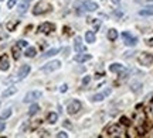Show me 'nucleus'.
Instances as JSON below:
<instances>
[{
  "instance_id": "nucleus-24",
  "label": "nucleus",
  "mask_w": 153,
  "mask_h": 138,
  "mask_svg": "<svg viewBox=\"0 0 153 138\" xmlns=\"http://www.w3.org/2000/svg\"><path fill=\"white\" fill-rule=\"evenodd\" d=\"M139 16H152L153 17V9H143V10H140L139 12Z\"/></svg>"
},
{
  "instance_id": "nucleus-38",
  "label": "nucleus",
  "mask_w": 153,
  "mask_h": 138,
  "mask_svg": "<svg viewBox=\"0 0 153 138\" xmlns=\"http://www.w3.org/2000/svg\"><path fill=\"white\" fill-rule=\"evenodd\" d=\"M112 3H114V4H119V3H121V0H112Z\"/></svg>"
},
{
  "instance_id": "nucleus-4",
  "label": "nucleus",
  "mask_w": 153,
  "mask_h": 138,
  "mask_svg": "<svg viewBox=\"0 0 153 138\" xmlns=\"http://www.w3.org/2000/svg\"><path fill=\"white\" fill-rule=\"evenodd\" d=\"M60 66H61V62H60V61H51V62L45 63V65L41 68V72H44V73H51V72L57 71Z\"/></svg>"
},
{
  "instance_id": "nucleus-40",
  "label": "nucleus",
  "mask_w": 153,
  "mask_h": 138,
  "mask_svg": "<svg viewBox=\"0 0 153 138\" xmlns=\"http://www.w3.org/2000/svg\"><path fill=\"white\" fill-rule=\"evenodd\" d=\"M0 1H3V0H0Z\"/></svg>"
},
{
  "instance_id": "nucleus-32",
  "label": "nucleus",
  "mask_w": 153,
  "mask_h": 138,
  "mask_svg": "<svg viewBox=\"0 0 153 138\" xmlns=\"http://www.w3.org/2000/svg\"><path fill=\"white\" fill-rule=\"evenodd\" d=\"M57 137H58V138H67V137H68V134L61 131V133H58V134H57Z\"/></svg>"
},
{
  "instance_id": "nucleus-16",
  "label": "nucleus",
  "mask_w": 153,
  "mask_h": 138,
  "mask_svg": "<svg viewBox=\"0 0 153 138\" xmlns=\"http://www.w3.org/2000/svg\"><path fill=\"white\" fill-rule=\"evenodd\" d=\"M33 0H21V3H20V6H19V13L20 14H24L27 12V9H28V4L31 3Z\"/></svg>"
},
{
  "instance_id": "nucleus-25",
  "label": "nucleus",
  "mask_w": 153,
  "mask_h": 138,
  "mask_svg": "<svg viewBox=\"0 0 153 138\" xmlns=\"http://www.w3.org/2000/svg\"><path fill=\"white\" fill-rule=\"evenodd\" d=\"M12 52H13V56H14V59H19V58H20V51H19V45L13 47V48H12Z\"/></svg>"
},
{
  "instance_id": "nucleus-30",
  "label": "nucleus",
  "mask_w": 153,
  "mask_h": 138,
  "mask_svg": "<svg viewBox=\"0 0 153 138\" xmlns=\"http://www.w3.org/2000/svg\"><path fill=\"white\" fill-rule=\"evenodd\" d=\"M16 3H17V0H9L7 1V9H13Z\"/></svg>"
},
{
  "instance_id": "nucleus-7",
  "label": "nucleus",
  "mask_w": 153,
  "mask_h": 138,
  "mask_svg": "<svg viewBox=\"0 0 153 138\" xmlns=\"http://www.w3.org/2000/svg\"><path fill=\"white\" fill-rule=\"evenodd\" d=\"M81 107H82V104H81V101L78 100H72L68 106H67V113L71 114V116H74L76 114L79 110H81Z\"/></svg>"
},
{
  "instance_id": "nucleus-36",
  "label": "nucleus",
  "mask_w": 153,
  "mask_h": 138,
  "mask_svg": "<svg viewBox=\"0 0 153 138\" xmlns=\"http://www.w3.org/2000/svg\"><path fill=\"white\" fill-rule=\"evenodd\" d=\"M64 127H67V128H71V124H70V123L65 120V121H64Z\"/></svg>"
},
{
  "instance_id": "nucleus-15",
  "label": "nucleus",
  "mask_w": 153,
  "mask_h": 138,
  "mask_svg": "<svg viewBox=\"0 0 153 138\" xmlns=\"http://www.w3.org/2000/svg\"><path fill=\"white\" fill-rule=\"evenodd\" d=\"M91 58H92V55H89V54H79V55L75 56V62H78V63L88 62Z\"/></svg>"
},
{
  "instance_id": "nucleus-26",
  "label": "nucleus",
  "mask_w": 153,
  "mask_h": 138,
  "mask_svg": "<svg viewBox=\"0 0 153 138\" xmlns=\"http://www.w3.org/2000/svg\"><path fill=\"white\" fill-rule=\"evenodd\" d=\"M10 116H12V110H10V109H7V110H4L3 113L0 114V118H1V120H4V118H9Z\"/></svg>"
},
{
  "instance_id": "nucleus-22",
  "label": "nucleus",
  "mask_w": 153,
  "mask_h": 138,
  "mask_svg": "<svg viewBox=\"0 0 153 138\" xmlns=\"http://www.w3.org/2000/svg\"><path fill=\"white\" fill-rule=\"evenodd\" d=\"M38 110H40V106H38V104H31L30 109H28V116H34V114H37Z\"/></svg>"
},
{
  "instance_id": "nucleus-18",
  "label": "nucleus",
  "mask_w": 153,
  "mask_h": 138,
  "mask_svg": "<svg viewBox=\"0 0 153 138\" xmlns=\"http://www.w3.org/2000/svg\"><path fill=\"white\" fill-rule=\"evenodd\" d=\"M60 52V48H51V50H48L44 55H43V58L45 59V58H51V56H54L55 54H58Z\"/></svg>"
},
{
  "instance_id": "nucleus-10",
  "label": "nucleus",
  "mask_w": 153,
  "mask_h": 138,
  "mask_svg": "<svg viewBox=\"0 0 153 138\" xmlns=\"http://www.w3.org/2000/svg\"><path fill=\"white\" fill-rule=\"evenodd\" d=\"M111 88H108V89H105L103 92H101V93H96V94H94L92 96V101H102L105 97H108L109 94H111Z\"/></svg>"
},
{
  "instance_id": "nucleus-1",
  "label": "nucleus",
  "mask_w": 153,
  "mask_h": 138,
  "mask_svg": "<svg viewBox=\"0 0 153 138\" xmlns=\"http://www.w3.org/2000/svg\"><path fill=\"white\" fill-rule=\"evenodd\" d=\"M52 9L51 7V4L48 1H45V0H41V1H38L37 4L34 6V9H33V14L34 16H40V14H45V13H48Z\"/></svg>"
},
{
  "instance_id": "nucleus-33",
  "label": "nucleus",
  "mask_w": 153,
  "mask_h": 138,
  "mask_svg": "<svg viewBox=\"0 0 153 138\" xmlns=\"http://www.w3.org/2000/svg\"><path fill=\"white\" fill-rule=\"evenodd\" d=\"M121 121H122V124H125V126H129V120H128L126 117H122V118H121Z\"/></svg>"
},
{
  "instance_id": "nucleus-19",
  "label": "nucleus",
  "mask_w": 153,
  "mask_h": 138,
  "mask_svg": "<svg viewBox=\"0 0 153 138\" xmlns=\"http://www.w3.org/2000/svg\"><path fill=\"white\" fill-rule=\"evenodd\" d=\"M17 92V89L14 88V86H12V88H9V89H6L3 93H1V96L3 97H9V96H12V94H14Z\"/></svg>"
},
{
  "instance_id": "nucleus-5",
  "label": "nucleus",
  "mask_w": 153,
  "mask_h": 138,
  "mask_svg": "<svg viewBox=\"0 0 153 138\" xmlns=\"http://www.w3.org/2000/svg\"><path fill=\"white\" fill-rule=\"evenodd\" d=\"M122 38H123V42H125V45L128 47H135L136 44H138V38L133 37L130 33H128V31H123L122 33Z\"/></svg>"
},
{
  "instance_id": "nucleus-14",
  "label": "nucleus",
  "mask_w": 153,
  "mask_h": 138,
  "mask_svg": "<svg viewBox=\"0 0 153 138\" xmlns=\"http://www.w3.org/2000/svg\"><path fill=\"white\" fill-rule=\"evenodd\" d=\"M109 71L112 73H122L125 71V66L121 63H112V65H109Z\"/></svg>"
},
{
  "instance_id": "nucleus-12",
  "label": "nucleus",
  "mask_w": 153,
  "mask_h": 138,
  "mask_svg": "<svg viewBox=\"0 0 153 138\" xmlns=\"http://www.w3.org/2000/svg\"><path fill=\"white\" fill-rule=\"evenodd\" d=\"M9 66H10L9 56H7V55H1V56H0V71H7Z\"/></svg>"
},
{
  "instance_id": "nucleus-6",
  "label": "nucleus",
  "mask_w": 153,
  "mask_h": 138,
  "mask_svg": "<svg viewBox=\"0 0 153 138\" xmlns=\"http://www.w3.org/2000/svg\"><path fill=\"white\" fill-rule=\"evenodd\" d=\"M41 96H43V92H40V90H31V92H28V93L26 94L24 103L36 101V100H38V99H41Z\"/></svg>"
},
{
  "instance_id": "nucleus-28",
  "label": "nucleus",
  "mask_w": 153,
  "mask_h": 138,
  "mask_svg": "<svg viewBox=\"0 0 153 138\" xmlns=\"http://www.w3.org/2000/svg\"><path fill=\"white\" fill-rule=\"evenodd\" d=\"M17 24H19V21H12V23H7V28H9V31H13V28H14Z\"/></svg>"
},
{
  "instance_id": "nucleus-3",
  "label": "nucleus",
  "mask_w": 153,
  "mask_h": 138,
  "mask_svg": "<svg viewBox=\"0 0 153 138\" xmlns=\"http://www.w3.org/2000/svg\"><path fill=\"white\" fill-rule=\"evenodd\" d=\"M106 133H108L109 137H125L123 128L119 126V124H114V126L108 127V128H106Z\"/></svg>"
},
{
  "instance_id": "nucleus-13",
  "label": "nucleus",
  "mask_w": 153,
  "mask_h": 138,
  "mask_svg": "<svg viewBox=\"0 0 153 138\" xmlns=\"http://www.w3.org/2000/svg\"><path fill=\"white\" fill-rule=\"evenodd\" d=\"M74 50H75L78 54L85 51V45L82 44V39H81V37H76L75 38V41H74Z\"/></svg>"
},
{
  "instance_id": "nucleus-37",
  "label": "nucleus",
  "mask_w": 153,
  "mask_h": 138,
  "mask_svg": "<svg viewBox=\"0 0 153 138\" xmlns=\"http://www.w3.org/2000/svg\"><path fill=\"white\" fill-rule=\"evenodd\" d=\"M147 45H150V47H153V38H152V39H149V41H147Z\"/></svg>"
},
{
  "instance_id": "nucleus-17",
  "label": "nucleus",
  "mask_w": 153,
  "mask_h": 138,
  "mask_svg": "<svg viewBox=\"0 0 153 138\" xmlns=\"http://www.w3.org/2000/svg\"><path fill=\"white\" fill-rule=\"evenodd\" d=\"M85 39H87V42H89V44L95 42V39H96L95 33H94V31H87V33H85Z\"/></svg>"
},
{
  "instance_id": "nucleus-35",
  "label": "nucleus",
  "mask_w": 153,
  "mask_h": 138,
  "mask_svg": "<svg viewBox=\"0 0 153 138\" xmlns=\"http://www.w3.org/2000/svg\"><path fill=\"white\" fill-rule=\"evenodd\" d=\"M4 128H6V124H4V121H0V133H1Z\"/></svg>"
},
{
  "instance_id": "nucleus-9",
  "label": "nucleus",
  "mask_w": 153,
  "mask_h": 138,
  "mask_svg": "<svg viewBox=\"0 0 153 138\" xmlns=\"http://www.w3.org/2000/svg\"><path fill=\"white\" fill-rule=\"evenodd\" d=\"M55 30V25L52 24V23H43V24L38 27V31L40 33H44V34H50Z\"/></svg>"
},
{
  "instance_id": "nucleus-11",
  "label": "nucleus",
  "mask_w": 153,
  "mask_h": 138,
  "mask_svg": "<svg viewBox=\"0 0 153 138\" xmlns=\"http://www.w3.org/2000/svg\"><path fill=\"white\" fill-rule=\"evenodd\" d=\"M30 73V65H21L20 69H19V73H17V79H24L26 76Z\"/></svg>"
},
{
  "instance_id": "nucleus-21",
  "label": "nucleus",
  "mask_w": 153,
  "mask_h": 138,
  "mask_svg": "<svg viewBox=\"0 0 153 138\" xmlns=\"http://www.w3.org/2000/svg\"><path fill=\"white\" fill-rule=\"evenodd\" d=\"M118 38V31L115 30V28H111L109 31H108V39L109 41H115Z\"/></svg>"
},
{
  "instance_id": "nucleus-29",
  "label": "nucleus",
  "mask_w": 153,
  "mask_h": 138,
  "mask_svg": "<svg viewBox=\"0 0 153 138\" xmlns=\"http://www.w3.org/2000/svg\"><path fill=\"white\" fill-rule=\"evenodd\" d=\"M17 45H19V48H24V47H27V41L20 39V41H17Z\"/></svg>"
},
{
  "instance_id": "nucleus-34",
  "label": "nucleus",
  "mask_w": 153,
  "mask_h": 138,
  "mask_svg": "<svg viewBox=\"0 0 153 138\" xmlns=\"http://www.w3.org/2000/svg\"><path fill=\"white\" fill-rule=\"evenodd\" d=\"M67 89H68V86H67V85H61V86H60V92H61V93H64V92H67Z\"/></svg>"
},
{
  "instance_id": "nucleus-39",
  "label": "nucleus",
  "mask_w": 153,
  "mask_h": 138,
  "mask_svg": "<svg viewBox=\"0 0 153 138\" xmlns=\"http://www.w3.org/2000/svg\"><path fill=\"white\" fill-rule=\"evenodd\" d=\"M150 110H152V113H153V101L150 103Z\"/></svg>"
},
{
  "instance_id": "nucleus-2",
  "label": "nucleus",
  "mask_w": 153,
  "mask_h": 138,
  "mask_svg": "<svg viewBox=\"0 0 153 138\" xmlns=\"http://www.w3.org/2000/svg\"><path fill=\"white\" fill-rule=\"evenodd\" d=\"M138 62H139L142 66H152L153 55L152 54H147V52H140L139 56H138Z\"/></svg>"
},
{
  "instance_id": "nucleus-20",
  "label": "nucleus",
  "mask_w": 153,
  "mask_h": 138,
  "mask_svg": "<svg viewBox=\"0 0 153 138\" xmlns=\"http://www.w3.org/2000/svg\"><path fill=\"white\" fill-rule=\"evenodd\" d=\"M57 120H58V114L54 113V111L50 113V114H48V117H47V121H48L50 124H55V123H57Z\"/></svg>"
},
{
  "instance_id": "nucleus-27",
  "label": "nucleus",
  "mask_w": 153,
  "mask_h": 138,
  "mask_svg": "<svg viewBox=\"0 0 153 138\" xmlns=\"http://www.w3.org/2000/svg\"><path fill=\"white\" fill-rule=\"evenodd\" d=\"M142 83H136V82H135V83H132V90H133V92H135V93H139L140 90H142Z\"/></svg>"
},
{
  "instance_id": "nucleus-8",
  "label": "nucleus",
  "mask_w": 153,
  "mask_h": 138,
  "mask_svg": "<svg viewBox=\"0 0 153 138\" xmlns=\"http://www.w3.org/2000/svg\"><path fill=\"white\" fill-rule=\"evenodd\" d=\"M82 7H84L85 12H96V10H98V4H96L95 1H92V0H85V1H82Z\"/></svg>"
},
{
  "instance_id": "nucleus-31",
  "label": "nucleus",
  "mask_w": 153,
  "mask_h": 138,
  "mask_svg": "<svg viewBox=\"0 0 153 138\" xmlns=\"http://www.w3.org/2000/svg\"><path fill=\"white\" fill-rule=\"evenodd\" d=\"M89 82H91V76H85L84 79H82V85L85 86V85H88Z\"/></svg>"
},
{
  "instance_id": "nucleus-23",
  "label": "nucleus",
  "mask_w": 153,
  "mask_h": 138,
  "mask_svg": "<svg viewBox=\"0 0 153 138\" xmlns=\"http://www.w3.org/2000/svg\"><path fill=\"white\" fill-rule=\"evenodd\" d=\"M36 54H37V50L36 48H27V51H26V56L27 58H33V56H36Z\"/></svg>"
}]
</instances>
